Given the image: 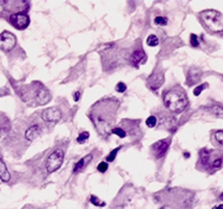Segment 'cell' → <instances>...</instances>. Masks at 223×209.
I'll return each mask as SVG.
<instances>
[{
    "mask_svg": "<svg viewBox=\"0 0 223 209\" xmlns=\"http://www.w3.org/2000/svg\"><path fill=\"white\" fill-rule=\"evenodd\" d=\"M90 138V134L89 131H83L81 132L78 137H77V143H79V144H84V143H86V141Z\"/></svg>",
    "mask_w": 223,
    "mask_h": 209,
    "instance_id": "44dd1931",
    "label": "cell"
},
{
    "mask_svg": "<svg viewBox=\"0 0 223 209\" xmlns=\"http://www.w3.org/2000/svg\"><path fill=\"white\" fill-rule=\"evenodd\" d=\"M153 21H155V24H156V25H158V26H165V25L168 24V18L158 16V17H156V18H155Z\"/></svg>",
    "mask_w": 223,
    "mask_h": 209,
    "instance_id": "484cf974",
    "label": "cell"
},
{
    "mask_svg": "<svg viewBox=\"0 0 223 209\" xmlns=\"http://www.w3.org/2000/svg\"><path fill=\"white\" fill-rule=\"evenodd\" d=\"M128 88H126V84L123 82H119L118 84L116 85V91L117 92H119V93H123V92H125V90H126Z\"/></svg>",
    "mask_w": 223,
    "mask_h": 209,
    "instance_id": "4dcf8cb0",
    "label": "cell"
},
{
    "mask_svg": "<svg viewBox=\"0 0 223 209\" xmlns=\"http://www.w3.org/2000/svg\"><path fill=\"white\" fill-rule=\"evenodd\" d=\"M146 44L149 46H157L160 44V40H158V38L155 36V34H150V36L146 38Z\"/></svg>",
    "mask_w": 223,
    "mask_h": 209,
    "instance_id": "7402d4cb",
    "label": "cell"
},
{
    "mask_svg": "<svg viewBox=\"0 0 223 209\" xmlns=\"http://www.w3.org/2000/svg\"><path fill=\"white\" fill-rule=\"evenodd\" d=\"M213 112H214V115H216L218 118H222L223 110H222V106H221V105H214V106H213Z\"/></svg>",
    "mask_w": 223,
    "mask_h": 209,
    "instance_id": "83f0119b",
    "label": "cell"
},
{
    "mask_svg": "<svg viewBox=\"0 0 223 209\" xmlns=\"http://www.w3.org/2000/svg\"><path fill=\"white\" fill-rule=\"evenodd\" d=\"M214 209H223V206L222 204H220V206H217L216 208H214Z\"/></svg>",
    "mask_w": 223,
    "mask_h": 209,
    "instance_id": "836d02e7",
    "label": "cell"
},
{
    "mask_svg": "<svg viewBox=\"0 0 223 209\" xmlns=\"http://www.w3.org/2000/svg\"><path fill=\"white\" fill-rule=\"evenodd\" d=\"M66 149L62 146H56L52 149V151L47 155L46 161H45V169L47 174H52L57 171L63 165L64 158H65Z\"/></svg>",
    "mask_w": 223,
    "mask_h": 209,
    "instance_id": "5b68a950",
    "label": "cell"
},
{
    "mask_svg": "<svg viewBox=\"0 0 223 209\" xmlns=\"http://www.w3.org/2000/svg\"><path fill=\"white\" fill-rule=\"evenodd\" d=\"M90 202L92 203V204H95V206H97V207H104L105 206V202H103V201H100L97 197V196H95V195H92V196H90Z\"/></svg>",
    "mask_w": 223,
    "mask_h": 209,
    "instance_id": "4316f807",
    "label": "cell"
},
{
    "mask_svg": "<svg viewBox=\"0 0 223 209\" xmlns=\"http://www.w3.org/2000/svg\"><path fill=\"white\" fill-rule=\"evenodd\" d=\"M40 118L43 122L46 123H52V122H57L62 118V111L57 106H52V108H46L45 110L41 111L40 114Z\"/></svg>",
    "mask_w": 223,
    "mask_h": 209,
    "instance_id": "5bb4252c",
    "label": "cell"
},
{
    "mask_svg": "<svg viewBox=\"0 0 223 209\" xmlns=\"http://www.w3.org/2000/svg\"><path fill=\"white\" fill-rule=\"evenodd\" d=\"M214 141L218 146H222L223 144V131L222 130H216L214 131ZM213 141V142H214Z\"/></svg>",
    "mask_w": 223,
    "mask_h": 209,
    "instance_id": "ffe728a7",
    "label": "cell"
},
{
    "mask_svg": "<svg viewBox=\"0 0 223 209\" xmlns=\"http://www.w3.org/2000/svg\"><path fill=\"white\" fill-rule=\"evenodd\" d=\"M9 23L17 28L19 31H24L30 25V17L27 14V12H18V13H12L7 17Z\"/></svg>",
    "mask_w": 223,
    "mask_h": 209,
    "instance_id": "8992f818",
    "label": "cell"
},
{
    "mask_svg": "<svg viewBox=\"0 0 223 209\" xmlns=\"http://www.w3.org/2000/svg\"><path fill=\"white\" fill-rule=\"evenodd\" d=\"M139 124H141V121L139 119H123L122 121V124L119 125L120 129L124 130V132L134 137H137L139 138L141 135H142V131L139 129Z\"/></svg>",
    "mask_w": 223,
    "mask_h": 209,
    "instance_id": "9c48e42d",
    "label": "cell"
},
{
    "mask_svg": "<svg viewBox=\"0 0 223 209\" xmlns=\"http://www.w3.org/2000/svg\"><path fill=\"white\" fill-rule=\"evenodd\" d=\"M190 44L192 47H198L200 46V41H198V37L195 33H191L190 34Z\"/></svg>",
    "mask_w": 223,
    "mask_h": 209,
    "instance_id": "f1b7e54d",
    "label": "cell"
},
{
    "mask_svg": "<svg viewBox=\"0 0 223 209\" xmlns=\"http://www.w3.org/2000/svg\"><path fill=\"white\" fill-rule=\"evenodd\" d=\"M207 86H208V84H202V85L197 86L196 89L194 90V95H195V96H200V95H201V92L204 90Z\"/></svg>",
    "mask_w": 223,
    "mask_h": 209,
    "instance_id": "1f68e13d",
    "label": "cell"
},
{
    "mask_svg": "<svg viewBox=\"0 0 223 209\" xmlns=\"http://www.w3.org/2000/svg\"><path fill=\"white\" fill-rule=\"evenodd\" d=\"M188 95L179 85L172 86L163 93V104L165 109L172 114H181L188 106Z\"/></svg>",
    "mask_w": 223,
    "mask_h": 209,
    "instance_id": "7a4b0ae2",
    "label": "cell"
},
{
    "mask_svg": "<svg viewBox=\"0 0 223 209\" xmlns=\"http://www.w3.org/2000/svg\"><path fill=\"white\" fill-rule=\"evenodd\" d=\"M122 149V146H119L118 148H116V149H113L110 154L107 155L106 156V163L107 162H112V161H115V158H116V156H117V154H118V151Z\"/></svg>",
    "mask_w": 223,
    "mask_h": 209,
    "instance_id": "603a6c76",
    "label": "cell"
},
{
    "mask_svg": "<svg viewBox=\"0 0 223 209\" xmlns=\"http://www.w3.org/2000/svg\"><path fill=\"white\" fill-rule=\"evenodd\" d=\"M5 4H6V9L9 12V14L18 13V12H27V9L30 7V4L27 1H9Z\"/></svg>",
    "mask_w": 223,
    "mask_h": 209,
    "instance_id": "9a60e30c",
    "label": "cell"
},
{
    "mask_svg": "<svg viewBox=\"0 0 223 209\" xmlns=\"http://www.w3.org/2000/svg\"><path fill=\"white\" fill-rule=\"evenodd\" d=\"M120 108V102L115 97H105L91 105L88 116L92 122L99 137L106 138L115 128L117 114Z\"/></svg>",
    "mask_w": 223,
    "mask_h": 209,
    "instance_id": "6da1fadb",
    "label": "cell"
},
{
    "mask_svg": "<svg viewBox=\"0 0 223 209\" xmlns=\"http://www.w3.org/2000/svg\"><path fill=\"white\" fill-rule=\"evenodd\" d=\"M0 180L5 183L9 182V180H11V174H9V169H7L1 156H0Z\"/></svg>",
    "mask_w": 223,
    "mask_h": 209,
    "instance_id": "ac0fdd59",
    "label": "cell"
},
{
    "mask_svg": "<svg viewBox=\"0 0 223 209\" xmlns=\"http://www.w3.org/2000/svg\"><path fill=\"white\" fill-rule=\"evenodd\" d=\"M92 158H93L92 154H89L88 156H85V157H83L81 160H79V161L76 163L74 168H73V173L78 174V173H81V171H83V170L85 169V167L88 165V163L92 161Z\"/></svg>",
    "mask_w": 223,
    "mask_h": 209,
    "instance_id": "e0dca14e",
    "label": "cell"
},
{
    "mask_svg": "<svg viewBox=\"0 0 223 209\" xmlns=\"http://www.w3.org/2000/svg\"><path fill=\"white\" fill-rule=\"evenodd\" d=\"M201 21L209 32L218 33L223 30V17L222 13L216 9H205L200 13Z\"/></svg>",
    "mask_w": 223,
    "mask_h": 209,
    "instance_id": "277c9868",
    "label": "cell"
},
{
    "mask_svg": "<svg viewBox=\"0 0 223 209\" xmlns=\"http://www.w3.org/2000/svg\"><path fill=\"white\" fill-rule=\"evenodd\" d=\"M107 168H109V164H107L106 162H100V163L98 164V167H97V170H98L99 173L104 174V173H106Z\"/></svg>",
    "mask_w": 223,
    "mask_h": 209,
    "instance_id": "f546056e",
    "label": "cell"
},
{
    "mask_svg": "<svg viewBox=\"0 0 223 209\" xmlns=\"http://www.w3.org/2000/svg\"><path fill=\"white\" fill-rule=\"evenodd\" d=\"M32 84H33V88H34V82ZM30 91L32 92V98L36 99L38 105H46L47 103L51 102V93L41 83L38 82V88L31 89Z\"/></svg>",
    "mask_w": 223,
    "mask_h": 209,
    "instance_id": "52a82bcc",
    "label": "cell"
},
{
    "mask_svg": "<svg viewBox=\"0 0 223 209\" xmlns=\"http://www.w3.org/2000/svg\"><path fill=\"white\" fill-rule=\"evenodd\" d=\"M164 83V72L162 69H155L146 81V85L151 91H157Z\"/></svg>",
    "mask_w": 223,
    "mask_h": 209,
    "instance_id": "7c38bea8",
    "label": "cell"
},
{
    "mask_svg": "<svg viewBox=\"0 0 223 209\" xmlns=\"http://www.w3.org/2000/svg\"><path fill=\"white\" fill-rule=\"evenodd\" d=\"M128 60H129V63L131 64L134 67H139V65L146 60V53L143 50L139 40H138V46H136L134 50H132V52L129 55V59Z\"/></svg>",
    "mask_w": 223,
    "mask_h": 209,
    "instance_id": "8fae6325",
    "label": "cell"
},
{
    "mask_svg": "<svg viewBox=\"0 0 223 209\" xmlns=\"http://www.w3.org/2000/svg\"><path fill=\"white\" fill-rule=\"evenodd\" d=\"M201 79V71L200 70H190L188 73V85H192Z\"/></svg>",
    "mask_w": 223,
    "mask_h": 209,
    "instance_id": "d6986e66",
    "label": "cell"
},
{
    "mask_svg": "<svg viewBox=\"0 0 223 209\" xmlns=\"http://www.w3.org/2000/svg\"><path fill=\"white\" fill-rule=\"evenodd\" d=\"M41 134H43V125L40 123H38V122H34V123L30 124L25 129L24 138H25V141H26L27 143H31L34 139H37Z\"/></svg>",
    "mask_w": 223,
    "mask_h": 209,
    "instance_id": "4fadbf2b",
    "label": "cell"
},
{
    "mask_svg": "<svg viewBox=\"0 0 223 209\" xmlns=\"http://www.w3.org/2000/svg\"><path fill=\"white\" fill-rule=\"evenodd\" d=\"M160 118H161V125L164 128V129H168V130H169L170 128H171V129H175V125H176V118H175L172 115L162 112Z\"/></svg>",
    "mask_w": 223,
    "mask_h": 209,
    "instance_id": "2e32d148",
    "label": "cell"
},
{
    "mask_svg": "<svg viewBox=\"0 0 223 209\" xmlns=\"http://www.w3.org/2000/svg\"><path fill=\"white\" fill-rule=\"evenodd\" d=\"M111 134H115L117 135L118 137H120V138H125L126 137V134L124 132V130L123 129H120L119 127H115L112 130H111Z\"/></svg>",
    "mask_w": 223,
    "mask_h": 209,
    "instance_id": "d4e9b609",
    "label": "cell"
},
{
    "mask_svg": "<svg viewBox=\"0 0 223 209\" xmlns=\"http://www.w3.org/2000/svg\"><path fill=\"white\" fill-rule=\"evenodd\" d=\"M17 45V37L9 31H4L0 33V50L4 52L12 51Z\"/></svg>",
    "mask_w": 223,
    "mask_h": 209,
    "instance_id": "30bf717a",
    "label": "cell"
},
{
    "mask_svg": "<svg viewBox=\"0 0 223 209\" xmlns=\"http://www.w3.org/2000/svg\"><path fill=\"white\" fill-rule=\"evenodd\" d=\"M170 143H171V137H169L168 139H160V141L155 142L150 148V154L152 155V157L155 160L163 158L169 150Z\"/></svg>",
    "mask_w": 223,
    "mask_h": 209,
    "instance_id": "ba28073f",
    "label": "cell"
},
{
    "mask_svg": "<svg viewBox=\"0 0 223 209\" xmlns=\"http://www.w3.org/2000/svg\"><path fill=\"white\" fill-rule=\"evenodd\" d=\"M145 123H146V127L148 128H155L156 127V124H157V118H156V116H149L148 119L145 121Z\"/></svg>",
    "mask_w": 223,
    "mask_h": 209,
    "instance_id": "cb8c5ba5",
    "label": "cell"
},
{
    "mask_svg": "<svg viewBox=\"0 0 223 209\" xmlns=\"http://www.w3.org/2000/svg\"><path fill=\"white\" fill-rule=\"evenodd\" d=\"M79 98H81V91H77V92L74 93V100H76V102H78Z\"/></svg>",
    "mask_w": 223,
    "mask_h": 209,
    "instance_id": "d6a6232c",
    "label": "cell"
},
{
    "mask_svg": "<svg viewBox=\"0 0 223 209\" xmlns=\"http://www.w3.org/2000/svg\"><path fill=\"white\" fill-rule=\"evenodd\" d=\"M222 167V155L221 151H214L202 149L200 151V158L197 161L196 168L201 171L214 173L216 170L221 169Z\"/></svg>",
    "mask_w": 223,
    "mask_h": 209,
    "instance_id": "3957f363",
    "label": "cell"
}]
</instances>
